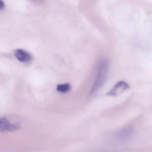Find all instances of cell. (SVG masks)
Masks as SVG:
<instances>
[{
    "label": "cell",
    "instance_id": "obj_5",
    "mask_svg": "<svg viewBox=\"0 0 152 152\" xmlns=\"http://www.w3.org/2000/svg\"><path fill=\"white\" fill-rule=\"evenodd\" d=\"M72 87L70 83H65L59 84L57 86L56 90L58 92L61 93H66L71 91Z\"/></svg>",
    "mask_w": 152,
    "mask_h": 152
},
{
    "label": "cell",
    "instance_id": "obj_2",
    "mask_svg": "<svg viewBox=\"0 0 152 152\" xmlns=\"http://www.w3.org/2000/svg\"><path fill=\"white\" fill-rule=\"evenodd\" d=\"M19 128L18 124L12 122L6 117L0 118V132L15 131Z\"/></svg>",
    "mask_w": 152,
    "mask_h": 152
},
{
    "label": "cell",
    "instance_id": "obj_4",
    "mask_svg": "<svg viewBox=\"0 0 152 152\" xmlns=\"http://www.w3.org/2000/svg\"><path fill=\"white\" fill-rule=\"evenodd\" d=\"M15 55L18 60L22 63H30L32 60L33 57L31 55L24 50H16L15 51Z\"/></svg>",
    "mask_w": 152,
    "mask_h": 152
},
{
    "label": "cell",
    "instance_id": "obj_3",
    "mask_svg": "<svg viewBox=\"0 0 152 152\" xmlns=\"http://www.w3.org/2000/svg\"><path fill=\"white\" fill-rule=\"evenodd\" d=\"M129 85L124 81H120L117 82L112 89L107 93L106 95L110 96H117L129 88Z\"/></svg>",
    "mask_w": 152,
    "mask_h": 152
},
{
    "label": "cell",
    "instance_id": "obj_1",
    "mask_svg": "<svg viewBox=\"0 0 152 152\" xmlns=\"http://www.w3.org/2000/svg\"><path fill=\"white\" fill-rule=\"evenodd\" d=\"M109 64L107 61L101 62L98 67L96 77L89 93V96L99 90L104 84L108 75Z\"/></svg>",
    "mask_w": 152,
    "mask_h": 152
},
{
    "label": "cell",
    "instance_id": "obj_6",
    "mask_svg": "<svg viewBox=\"0 0 152 152\" xmlns=\"http://www.w3.org/2000/svg\"><path fill=\"white\" fill-rule=\"evenodd\" d=\"M5 8V4L2 0H0V10L4 9Z\"/></svg>",
    "mask_w": 152,
    "mask_h": 152
}]
</instances>
